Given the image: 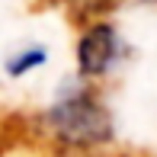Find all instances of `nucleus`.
<instances>
[{"label":"nucleus","mask_w":157,"mask_h":157,"mask_svg":"<svg viewBox=\"0 0 157 157\" xmlns=\"http://www.w3.org/2000/svg\"><path fill=\"white\" fill-rule=\"evenodd\" d=\"M48 128L67 144H103L112 138V119L106 106L90 93H67L48 109Z\"/></svg>","instance_id":"f257e3e1"},{"label":"nucleus","mask_w":157,"mask_h":157,"mask_svg":"<svg viewBox=\"0 0 157 157\" xmlns=\"http://www.w3.org/2000/svg\"><path fill=\"white\" fill-rule=\"evenodd\" d=\"M119 58V35L112 26H93L77 42V67L83 77H103Z\"/></svg>","instance_id":"f03ea898"},{"label":"nucleus","mask_w":157,"mask_h":157,"mask_svg":"<svg viewBox=\"0 0 157 157\" xmlns=\"http://www.w3.org/2000/svg\"><path fill=\"white\" fill-rule=\"evenodd\" d=\"M42 64H45V48H26V52L6 58V74L10 77H23L26 71L42 67Z\"/></svg>","instance_id":"7ed1b4c3"}]
</instances>
